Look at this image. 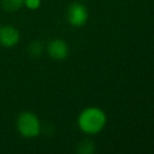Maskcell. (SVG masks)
Masks as SVG:
<instances>
[{"label":"cell","instance_id":"cell-3","mask_svg":"<svg viewBox=\"0 0 154 154\" xmlns=\"http://www.w3.org/2000/svg\"><path fill=\"white\" fill-rule=\"evenodd\" d=\"M67 18L73 27H82L86 23L88 19V13L86 8L81 3H73L69 6Z\"/></svg>","mask_w":154,"mask_h":154},{"label":"cell","instance_id":"cell-4","mask_svg":"<svg viewBox=\"0 0 154 154\" xmlns=\"http://www.w3.org/2000/svg\"><path fill=\"white\" fill-rule=\"evenodd\" d=\"M47 53L54 59L63 60L68 56V45L62 39H55L48 43Z\"/></svg>","mask_w":154,"mask_h":154},{"label":"cell","instance_id":"cell-10","mask_svg":"<svg viewBox=\"0 0 154 154\" xmlns=\"http://www.w3.org/2000/svg\"><path fill=\"white\" fill-rule=\"evenodd\" d=\"M0 29H1V25H0Z\"/></svg>","mask_w":154,"mask_h":154},{"label":"cell","instance_id":"cell-5","mask_svg":"<svg viewBox=\"0 0 154 154\" xmlns=\"http://www.w3.org/2000/svg\"><path fill=\"white\" fill-rule=\"evenodd\" d=\"M19 41V32L14 27L6 25L0 29V44L3 47L11 48L17 44Z\"/></svg>","mask_w":154,"mask_h":154},{"label":"cell","instance_id":"cell-6","mask_svg":"<svg viewBox=\"0 0 154 154\" xmlns=\"http://www.w3.org/2000/svg\"><path fill=\"white\" fill-rule=\"evenodd\" d=\"M2 8L6 11V12H16L18 11L21 6L24 3V0H2Z\"/></svg>","mask_w":154,"mask_h":154},{"label":"cell","instance_id":"cell-9","mask_svg":"<svg viewBox=\"0 0 154 154\" xmlns=\"http://www.w3.org/2000/svg\"><path fill=\"white\" fill-rule=\"evenodd\" d=\"M24 4L29 10H37L40 8L41 0H24Z\"/></svg>","mask_w":154,"mask_h":154},{"label":"cell","instance_id":"cell-2","mask_svg":"<svg viewBox=\"0 0 154 154\" xmlns=\"http://www.w3.org/2000/svg\"><path fill=\"white\" fill-rule=\"evenodd\" d=\"M17 126L21 135L26 138L36 137L40 133V121L32 112H22L18 117Z\"/></svg>","mask_w":154,"mask_h":154},{"label":"cell","instance_id":"cell-8","mask_svg":"<svg viewBox=\"0 0 154 154\" xmlns=\"http://www.w3.org/2000/svg\"><path fill=\"white\" fill-rule=\"evenodd\" d=\"M42 50H43V45L40 41H32L29 48V54H31L32 56H34V57L40 56L41 53H42Z\"/></svg>","mask_w":154,"mask_h":154},{"label":"cell","instance_id":"cell-7","mask_svg":"<svg viewBox=\"0 0 154 154\" xmlns=\"http://www.w3.org/2000/svg\"><path fill=\"white\" fill-rule=\"evenodd\" d=\"M78 152L82 154H91L94 152V145L90 140H83L80 143L79 147H78Z\"/></svg>","mask_w":154,"mask_h":154},{"label":"cell","instance_id":"cell-1","mask_svg":"<svg viewBox=\"0 0 154 154\" xmlns=\"http://www.w3.org/2000/svg\"><path fill=\"white\" fill-rule=\"evenodd\" d=\"M107 123L106 113L97 107H89L80 113L78 126L85 134L94 135L105 128Z\"/></svg>","mask_w":154,"mask_h":154}]
</instances>
